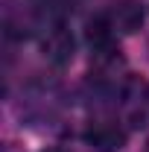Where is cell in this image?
I'll list each match as a JSON object with an SVG mask.
<instances>
[{
    "label": "cell",
    "instance_id": "277c9868",
    "mask_svg": "<svg viewBox=\"0 0 149 152\" xmlns=\"http://www.w3.org/2000/svg\"><path fill=\"white\" fill-rule=\"evenodd\" d=\"M105 15L117 29V35H129L134 29H140V23H143V9L137 0H117V3H111V9Z\"/></svg>",
    "mask_w": 149,
    "mask_h": 152
},
{
    "label": "cell",
    "instance_id": "6da1fadb",
    "mask_svg": "<svg viewBox=\"0 0 149 152\" xmlns=\"http://www.w3.org/2000/svg\"><path fill=\"white\" fill-rule=\"evenodd\" d=\"M149 114V85L140 76H129L120 91V120L126 129H140Z\"/></svg>",
    "mask_w": 149,
    "mask_h": 152
},
{
    "label": "cell",
    "instance_id": "7a4b0ae2",
    "mask_svg": "<svg viewBox=\"0 0 149 152\" xmlns=\"http://www.w3.org/2000/svg\"><path fill=\"white\" fill-rule=\"evenodd\" d=\"M41 50H44V56L50 58L53 64H67L70 58H73V35L67 32V26L61 23L56 12L47 18V23L41 26Z\"/></svg>",
    "mask_w": 149,
    "mask_h": 152
},
{
    "label": "cell",
    "instance_id": "3957f363",
    "mask_svg": "<svg viewBox=\"0 0 149 152\" xmlns=\"http://www.w3.org/2000/svg\"><path fill=\"white\" fill-rule=\"evenodd\" d=\"M85 143L96 152H120L126 146V126H123V120H114V117H96L88 123V129H85Z\"/></svg>",
    "mask_w": 149,
    "mask_h": 152
},
{
    "label": "cell",
    "instance_id": "5b68a950",
    "mask_svg": "<svg viewBox=\"0 0 149 152\" xmlns=\"http://www.w3.org/2000/svg\"><path fill=\"white\" fill-rule=\"evenodd\" d=\"M44 152H67V149H44Z\"/></svg>",
    "mask_w": 149,
    "mask_h": 152
}]
</instances>
